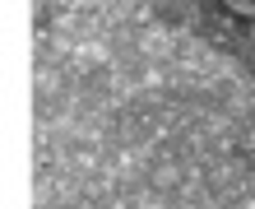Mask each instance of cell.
<instances>
[{
	"instance_id": "cell-1",
	"label": "cell",
	"mask_w": 255,
	"mask_h": 209,
	"mask_svg": "<svg viewBox=\"0 0 255 209\" xmlns=\"http://www.w3.org/2000/svg\"><path fill=\"white\" fill-rule=\"evenodd\" d=\"M232 9H242V14H255V0H228Z\"/></svg>"
}]
</instances>
